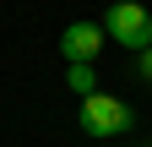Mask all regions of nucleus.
<instances>
[{"label": "nucleus", "instance_id": "1", "mask_svg": "<svg viewBox=\"0 0 152 147\" xmlns=\"http://www.w3.org/2000/svg\"><path fill=\"white\" fill-rule=\"evenodd\" d=\"M103 33H109L120 49H136V54H141V49L152 44V16L136 6V0H114L109 16H103Z\"/></svg>", "mask_w": 152, "mask_h": 147}, {"label": "nucleus", "instance_id": "2", "mask_svg": "<svg viewBox=\"0 0 152 147\" xmlns=\"http://www.w3.org/2000/svg\"><path fill=\"white\" fill-rule=\"evenodd\" d=\"M130 104H120L114 93H87L82 98V131L87 136H120V131H130Z\"/></svg>", "mask_w": 152, "mask_h": 147}, {"label": "nucleus", "instance_id": "3", "mask_svg": "<svg viewBox=\"0 0 152 147\" xmlns=\"http://www.w3.org/2000/svg\"><path fill=\"white\" fill-rule=\"evenodd\" d=\"M103 22H71L60 33V49H65V60H98V49H103Z\"/></svg>", "mask_w": 152, "mask_h": 147}, {"label": "nucleus", "instance_id": "4", "mask_svg": "<svg viewBox=\"0 0 152 147\" xmlns=\"http://www.w3.org/2000/svg\"><path fill=\"white\" fill-rule=\"evenodd\" d=\"M65 87H71L76 98L98 93V76H92V60H71V65H65Z\"/></svg>", "mask_w": 152, "mask_h": 147}, {"label": "nucleus", "instance_id": "5", "mask_svg": "<svg viewBox=\"0 0 152 147\" xmlns=\"http://www.w3.org/2000/svg\"><path fill=\"white\" fill-rule=\"evenodd\" d=\"M141 76H147V82H152V44H147V49H141Z\"/></svg>", "mask_w": 152, "mask_h": 147}]
</instances>
